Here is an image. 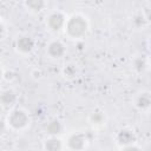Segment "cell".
<instances>
[{
    "label": "cell",
    "instance_id": "6",
    "mask_svg": "<svg viewBox=\"0 0 151 151\" xmlns=\"http://www.w3.org/2000/svg\"><path fill=\"white\" fill-rule=\"evenodd\" d=\"M15 47L20 53L27 54V53L32 52V50L34 48V40L28 35H21L17 39Z\"/></svg>",
    "mask_w": 151,
    "mask_h": 151
},
{
    "label": "cell",
    "instance_id": "14",
    "mask_svg": "<svg viewBox=\"0 0 151 151\" xmlns=\"http://www.w3.org/2000/svg\"><path fill=\"white\" fill-rule=\"evenodd\" d=\"M77 74V68L74 65L72 64H68L65 68H64V76L67 77V78H74Z\"/></svg>",
    "mask_w": 151,
    "mask_h": 151
},
{
    "label": "cell",
    "instance_id": "17",
    "mask_svg": "<svg viewBox=\"0 0 151 151\" xmlns=\"http://www.w3.org/2000/svg\"><path fill=\"white\" fill-rule=\"evenodd\" d=\"M4 34H5V25H4L2 20H1V18H0V38H1Z\"/></svg>",
    "mask_w": 151,
    "mask_h": 151
},
{
    "label": "cell",
    "instance_id": "13",
    "mask_svg": "<svg viewBox=\"0 0 151 151\" xmlns=\"http://www.w3.org/2000/svg\"><path fill=\"white\" fill-rule=\"evenodd\" d=\"M90 120L93 125H101L105 122V116L101 112H93L90 117Z\"/></svg>",
    "mask_w": 151,
    "mask_h": 151
},
{
    "label": "cell",
    "instance_id": "16",
    "mask_svg": "<svg viewBox=\"0 0 151 151\" xmlns=\"http://www.w3.org/2000/svg\"><path fill=\"white\" fill-rule=\"evenodd\" d=\"M7 129V122L4 118H0V134H2Z\"/></svg>",
    "mask_w": 151,
    "mask_h": 151
},
{
    "label": "cell",
    "instance_id": "5",
    "mask_svg": "<svg viewBox=\"0 0 151 151\" xmlns=\"http://www.w3.org/2000/svg\"><path fill=\"white\" fill-rule=\"evenodd\" d=\"M117 143L120 145V149L123 146L130 145L136 143V134L133 133V131L131 129H122L118 133H117Z\"/></svg>",
    "mask_w": 151,
    "mask_h": 151
},
{
    "label": "cell",
    "instance_id": "4",
    "mask_svg": "<svg viewBox=\"0 0 151 151\" xmlns=\"http://www.w3.org/2000/svg\"><path fill=\"white\" fill-rule=\"evenodd\" d=\"M87 137L81 132L72 133L67 139V147L70 150H83L86 147Z\"/></svg>",
    "mask_w": 151,
    "mask_h": 151
},
{
    "label": "cell",
    "instance_id": "11",
    "mask_svg": "<svg viewBox=\"0 0 151 151\" xmlns=\"http://www.w3.org/2000/svg\"><path fill=\"white\" fill-rule=\"evenodd\" d=\"M151 104V98L149 92H142L137 98H136V106L139 110H147Z\"/></svg>",
    "mask_w": 151,
    "mask_h": 151
},
{
    "label": "cell",
    "instance_id": "7",
    "mask_svg": "<svg viewBox=\"0 0 151 151\" xmlns=\"http://www.w3.org/2000/svg\"><path fill=\"white\" fill-rule=\"evenodd\" d=\"M66 52L65 45L59 40H53L47 46V54L52 58H61Z\"/></svg>",
    "mask_w": 151,
    "mask_h": 151
},
{
    "label": "cell",
    "instance_id": "8",
    "mask_svg": "<svg viewBox=\"0 0 151 151\" xmlns=\"http://www.w3.org/2000/svg\"><path fill=\"white\" fill-rule=\"evenodd\" d=\"M15 101H17V93L13 90L7 88V90L1 91V93H0V104L4 107H11L15 104Z\"/></svg>",
    "mask_w": 151,
    "mask_h": 151
},
{
    "label": "cell",
    "instance_id": "2",
    "mask_svg": "<svg viewBox=\"0 0 151 151\" xmlns=\"http://www.w3.org/2000/svg\"><path fill=\"white\" fill-rule=\"evenodd\" d=\"M7 126L12 127L13 130H22L29 123V117L22 109H14L9 112L7 117Z\"/></svg>",
    "mask_w": 151,
    "mask_h": 151
},
{
    "label": "cell",
    "instance_id": "18",
    "mask_svg": "<svg viewBox=\"0 0 151 151\" xmlns=\"http://www.w3.org/2000/svg\"><path fill=\"white\" fill-rule=\"evenodd\" d=\"M4 77V72H2V70H1V67H0V79Z\"/></svg>",
    "mask_w": 151,
    "mask_h": 151
},
{
    "label": "cell",
    "instance_id": "10",
    "mask_svg": "<svg viewBox=\"0 0 151 151\" xmlns=\"http://www.w3.org/2000/svg\"><path fill=\"white\" fill-rule=\"evenodd\" d=\"M45 130L50 136H58L63 131V125L58 119H52L46 124Z\"/></svg>",
    "mask_w": 151,
    "mask_h": 151
},
{
    "label": "cell",
    "instance_id": "15",
    "mask_svg": "<svg viewBox=\"0 0 151 151\" xmlns=\"http://www.w3.org/2000/svg\"><path fill=\"white\" fill-rule=\"evenodd\" d=\"M133 67H134V70H136L137 72H142V71L146 67V61H145V59H143V58H137V59L133 61Z\"/></svg>",
    "mask_w": 151,
    "mask_h": 151
},
{
    "label": "cell",
    "instance_id": "1",
    "mask_svg": "<svg viewBox=\"0 0 151 151\" xmlns=\"http://www.w3.org/2000/svg\"><path fill=\"white\" fill-rule=\"evenodd\" d=\"M87 28H88L87 20L80 14H74L68 19H66V22L64 26L66 34L72 39L83 38L86 34Z\"/></svg>",
    "mask_w": 151,
    "mask_h": 151
},
{
    "label": "cell",
    "instance_id": "3",
    "mask_svg": "<svg viewBox=\"0 0 151 151\" xmlns=\"http://www.w3.org/2000/svg\"><path fill=\"white\" fill-rule=\"evenodd\" d=\"M65 22H66V17L61 12H53L47 17L46 26L48 27V29L53 32H59L64 28Z\"/></svg>",
    "mask_w": 151,
    "mask_h": 151
},
{
    "label": "cell",
    "instance_id": "9",
    "mask_svg": "<svg viewBox=\"0 0 151 151\" xmlns=\"http://www.w3.org/2000/svg\"><path fill=\"white\" fill-rule=\"evenodd\" d=\"M44 149L48 151H59L64 149V145H63V142L59 138H57V136H51L48 139L45 140Z\"/></svg>",
    "mask_w": 151,
    "mask_h": 151
},
{
    "label": "cell",
    "instance_id": "12",
    "mask_svg": "<svg viewBox=\"0 0 151 151\" xmlns=\"http://www.w3.org/2000/svg\"><path fill=\"white\" fill-rule=\"evenodd\" d=\"M26 7L31 12H41L46 6V0H25Z\"/></svg>",
    "mask_w": 151,
    "mask_h": 151
}]
</instances>
